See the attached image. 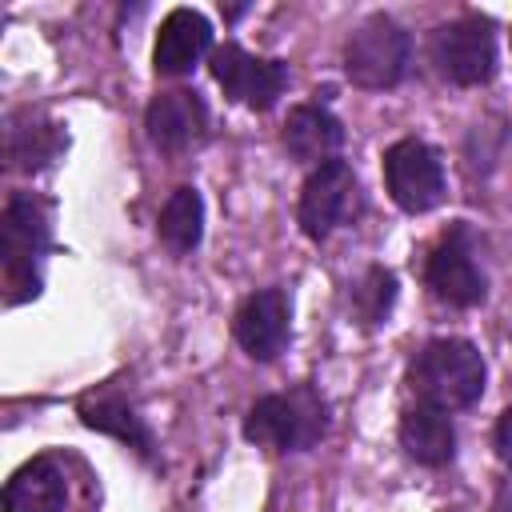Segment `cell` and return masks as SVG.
Segmentation results:
<instances>
[{
	"label": "cell",
	"instance_id": "9c48e42d",
	"mask_svg": "<svg viewBox=\"0 0 512 512\" xmlns=\"http://www.w3.org/2000/svg\"><path fill=\"white\" fill-rule=\"evenodd\" d=\"M144 128H148V140L164 152H184L192 148L204 128H208V108L196 92L188 88H172V92H160L152 96L148 112H144Z\"/></svg>",
	"mask_w": 512,
	"mask_h": 512
},
{
	"label": "cell",
	"instance_id": "52a82bcc",
	"mask_svg": "<svg viewBox=\"0 0 512 512\" xmlns=\"http://www.w3.org/2000/svg\"><path fill=\"white\" fill-rule=\"evenodd\" d=\"M212 76L216 84L224 88V96L264 112L280 100L284 84H288V68L280 60H264V56H252L244 52L240 44H224L212 52Z\"/></svg>",
	"mask_w": 512,
	"mask_h": 512
},
{
	"label": "cell",
	"instance_id": "7c38bea8",
	"mask_svg": "<svg viewBox=\"0 0 512 512\" xmlns=\"http://www.w3.org/2000/svg\"><path fill=\"white\" fill-rule=\"evenodd\" d=\"M212 48V24L196 12V8H172L160 20L156 32V48H152V64L164 76H180L192 64H200Z\"/></svg>",
	"mask_w": 512,
	"mask_h": 512
},
{
	"label": "cell",
	"instance_id": "2e32d148",
	"mask_svg": "<svg viewBox=\"0 0 512 512\" xmlns=\"http://www.w3.org/2000/svg\"><path fill=\"white\" fill-rule=\"evenodd\" d=\"M204 236V200L196 188H176L160 208V240L172 252H192Z\"/></svg>",
	"mask_w": 512,
	"mask_h": 512
},
{
	"label": "cell",
	"instance_id": "8992f818",
	"mask_svg": "<svg viewBox=\"0 0 512 512\" xmlns=\"http://www.w3.org/2000/svg\"><path fill=\"white\" fill-rule=\"evenodd\" d=\"M384 184L404 212H432L444 200V164L424 140L408 136L384 152Z\"/></svg>",
	"mask_w": 512,
	"mask_h": 512
},
{
	"label": "cell",
	"instance_id": "ffe728a7",
	"mask_svg": "<svg viewBox=\"0 0 512 512\" xmlns=\"http://www.w3.org/2000/svg\"><path fill=\"white\" fill-rule=\"evenodd\" d=\"M496 452H500L504 464H512V404L504 408V416L496 424Z\"/></svg>",
	"mask_w": 512,
	"mask_h": 512
},
{
	"label": "cell",
	"instance_id": "5b68a950",
	"mask_svg": "<svg viewBox=\"0 0 512 512\" xmlns=\"http://www.w3.org/2000/svg\"><path fill=\"white\" fill-rule=\"evenodd\" d=\"M432 64L452 84H484L496 72V36L480 16H460L432 32Z\"/></svg>",
	"mask_w": 512,
	"mask_h": 512
},
{
	"label": "cell",
	"instance_id": "4fadbf2b",
	"mask_svg": "<svg viewBox=\"0 0 512 512\" xmlns=\"http://www.w3.org/2000/svg\"><path fill=\"white\" fill-rule=\"evenodd\" d=\"M340 144H344V128H340V120L328 108L300 104V108L288 112V120H284V148L292 152V160L320 168V164L336 160Z\"/></svg>",
	"mask_w": 512,
	"mask_h": 512
},
{
	"label": "cell",
	"instance_id": "e0dca14e",
	"mask_svg": "<svg viewBox=\"0 0 512 512\" xmlns=\"http://www.w3.org/2000/svg\"><path fill=\"white\" fill-rule=\"evenodd\" d=\"M80 416H84L88 428L108 432V436H116V440L140 448V452L152 448V432L144 428V420H140L120 396H88V400H80Z\"/></svg>",
	"mask_w": 512,
	"mask_h": 512
},
{
	"label": "cell",
	"instance_id": "3957f363",
	"mask_svg": "<svg viewBox=\"0 0 512 512\" xmlns=\"http://www.w3.org/2000/svg\"><path fill=\"white\" fill-rule=\"evenodd\" d=\"M324 428H328L324 400L312 388L260 396L244 416V436L276 452H304L324 436Z\"/></svg>",
	"mask_w": 512,
	"mask_h": 512
},
{
	"label": "cell",
	"instance_id": "6da1fadb",
	"mask_svg": "<svg viewBox=\"0 0 512 512\" xmlns=\"http://www.w3.org/2000/svg\"><path fill=\"white\" fill-rule=\"evenodd\" d=\"M408 380L420 396V404H432V408H472L484 392V356L476 352V344L468 340H428L412 368H408Z\"/></svg>",
	"mask_w": 512,
	"mask_h": 512
},
{
	"label": "cell",
	"instance_id": "5bb4252c",
	"mask_svg": "<svg viewBox=\"0 0 512 512\" xmlns=\"http://www.w3.org/2000/svg\"><path fill=\"white\" fill-rule=\"evenodd\" d=\"M64 468L52 456H36L4 484V512H64Z\"/></svg>",
	"mask_w": 512,
	"mask_h": 512
},
{
	"label": "cell",
	"instance_id": "8fae6325",
	"mask_svg": "<svg viewBox=\"0 0 512 512\" xmlns=\"http://www.w3.org/2000/svg\"><path fill=\"white\" fill-rule=\"evenodd\" d=\"M236 340L252 360H272L288 344V296L280 288L252 292L236 312Z\"/></svg>",
	"mask_w": 512,
	"mask_h": 512
},
{
	"label": "cell",
	"instance_id": "ba28073f",
	"mask_svg": "<svg viewBox=\"0 0 512 512\" xmlns=\"http://www.w3.org/2000/svg\"><path fill=\"white\" fill-rule=\"evenodd\" d=\"M352 196H356V176L344 160H332V164H320L308 180H304V192H300V228L304 236L312 240H324L352 208Z\"/></svg>",
	"mask_w": 512,
	"mask_h": 512
},
{
	"label": "cell",
	"instance_id": "9a60e30c",
	"mask_svg": "<svg viewBox=\"0 0 512 512\" xmlns=\"http://www.w3.org/2000/svg\"><path fill=\"white\" fill-rule=\"evenodd\" d=\"M400 444L404 452L416 460V464H428V468H440L452 460L456 452V428L448 420L444 408H432V404H416L404 412L400 420Z\"/></svg>",
	"mask_w": 512,
	"mask_h": 512
},
{
	"label": "cell",
	"instance_id": "30bf717a",
	"mask_svg": "<svg viewBox=\"0 0 512 512\" xmlns=\"http://www.w3.org/2000/svg\"><path fill=\"white\" fill-rule=\"evenodd\" d=\"M424 276H428V288H432L440 300L456 304V308H472V304H480L484 292H488L484 272L476 268V260H472V252H468V244H464L460 232L444 236V240L432 248Z\"/></svg>",
	"mask_w": 512,
	"mask_h": 512
},
{
	"label": "cell",
	"instance_id": "7a4b0ae2",
	"mask_svg": "<svg viewBox=\"0 0 512 512\" xmlns=\"http://www.w3.org/2000/svg\"><path fill=\"white\" fill-rule=\"evenodd\" d=\"M48 208L32 192H16L0 216L4 256V304H24L40 292V256L48 252Z\"/></svg>",
	"mask_w": 512,
	"mask_h": 512
},
{
	"label": "cell",
	"instance_id": "d6986e66",
	"mask_svg": "<svg viewBox=\"0 0 512 512\" xmlns=\"http://www.w3.org/2000/svg\"><path fill=\"white\" fill-rule=\"evenodd\" d=\"M356 312L364 324H380L388 312H392V300H396V276L384 272V268H368L364 280L356 284Z\"/></svg>",
	"mask_w": 512,
	"mask_h": 512
},
{
	"label": "cell",
	"instance_id": "ac0fdd59",
	"mask_svg": "<svg viewBox=\"0 0 512 512\" xmlns=\"http://www.w3.org/2000/svg\"><path fill=\"white\" fill-rule=\"evenodd\" d=\"M56 152H60V136H56L52 124H40V128H32V124L24 128L20 120L8 124V160L16 168H40Z\"/></svg>",
	"mask_w": 512,
	"mask_h": 512
},
{
	"label": "cell",
	"instance_id": "277c9868",
	"mask_svg": "<svg viewBox=\"0 0 512 512\" xmlns=\"http://www.w3.org/2000/svg\"><path fill=\"white\" fill-rule=\"evenodd\" d=\"M412 56L408 32L392 16H368L344 44V72L360 88H392L404 80Z\"/></svg>",
	"mask_w": 512,
	"mask_h": 512
}]
</instances>
